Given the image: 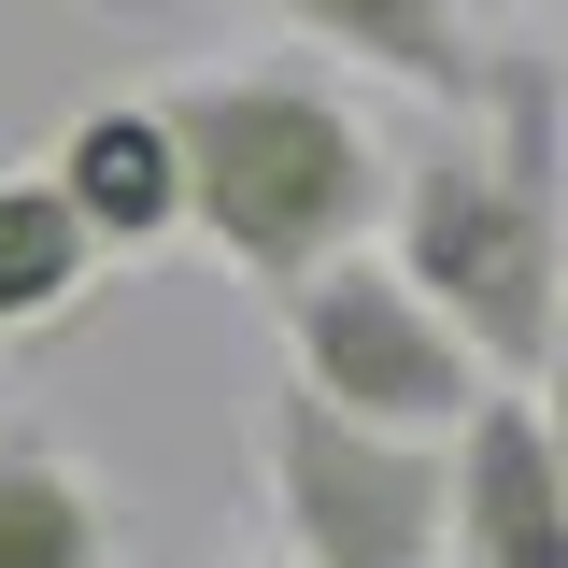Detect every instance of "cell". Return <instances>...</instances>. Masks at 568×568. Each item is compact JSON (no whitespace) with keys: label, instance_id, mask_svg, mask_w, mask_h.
I'll return each mask as SVG.
<instances>
[{"label":"cell","instance_id":"obj_1","mask_svg":"<svg viewBox=\"0 0 568 568\" xmlns=\"http://www.w3.org/2000/svg\"><path fill=\"white\" fill-rule=\"evenodd\" d=\"M398 271L469 327L497 384H540V355L568 327V71L497 58L484 114H455L440 142L398 156Z\"/></svg>","mask_w":568,"mask_h":568},{"label":"cell","instance_id":"obj_2","mask_svg":"<svg viewBox=\"0 0 568 568\" xmlns=\"http://www.w3.org/2000/svg\"><path fill=\"white\" fill-rule=\"evenodd\" d=\"M171 142H185V227L242 284H313L327 256H369V213L398 200V156L369 142L327 71H185L171 85Z\"/></svg>","mask_w":568,"mask_h":568},{"label":"cell","instance_id":"obj_3","mask_svg":"<svg viewBox=\"0 0 568 568\" xmlns=\"http://www.w3.org/2000/svg\"><path fill=\"white\" fill-rule=\"evenodd\" d=\"M256 484L284 568H455V440H384L313 384H271Z\"/></svg>","mask_w":568,"mask_h":568},{"label":"cell","instance_id":"obj_4","mask_svg":"<svg viewBox=\"0 0 568 568\" xmlns=\"http://www.w3.org/2000/svg\"><path fill=\"white\" fill-rule=\"evenodd\" d=\"M271 313H284V384H313L327 413L384 426V440H455L497 398V369L469 355V327L398 256H327L313 284H284Z\"/></svg>","mask_w":568,"mask_h":568},{"label":"cell","instance_id":"obj_5","mask_svg":"<svg viewBox=\"0 0 568 568\" xmlns=\"http://www.w3.org/2000/svg\"><path fill=\"white\" fill-rule=\"evenodd\" d=\"M455 568H568V455L526 384L455 426Z\"/></svg>","mask_w":568,"mask_h":568},{"label":"cell","instance_id":"obj_6","mask_svg":"<svg viewBox=\"0 0 568 568\" xmlns=\"http://www.w3.org/2000/svg\"><path fill=\"white\" fill-rule=\"evenodd\" d=\"M43 171H58V200L85 213L100 256H156V242H185V142H171V100H85Z\"/></svg>","mask_w":568,"mask_h":568},{"label":"cell","instance_id":"obj_7","mask_svg":"<svg viewBox=\"0 0 568 568\" xmlns=\"http://www.w3.org/2000/svg\"><path fill=\"white\" fill-rule=\"evenodd\" d=\"M298 43H327V58L384 71V85H413V100H440V114H484V29H469V0H271Z\"/></svg>","mask_w":568,"mask_h":568},{"label":"cell","instance_id":"obj_8","mask_svg":"<svg viewBox=\"0 0 568 568\" xmlns=\"http://www.w3.org/2000/svg\"><path fill=\"white\" fill-rule=\"evenodd\" d=\"M100 271L114 256L85 242V213L58 200V171H0V369L43 342V327H71Z\"/></svg>","mask_w":568,"mask_h":568},{"label":"cell","instance_id":"obj_9","mask_svg":"<svg viewBox=\"0 0 568 568\" xmlns=\"http://www.w3.org/2000/svg\"><path fill=\"white\" fill-rule=\"evenodd\" d=\"M0 568H114V497L58 426H0Z\"/></svg>","mask_w":568,"mask_h":568},{"label":"cell","instance_id":"obj_10","mask_svg":"<svg viewBox=\"0 0 568 568\" xmlns=\"http://www.w3.org/2000/svg\"><path fill=\"white\" fill-rule=\"evenodd\" d=\"M526 398H540V426H555V455H568V327H555V355H540V384H526Z\"/></svg>","mask_w":568,"mask_h":568},{"label":"cell","instance_id":"obj_11","mask_svg":"<svg viewBox=\"0 0 568 568\" xmlns=\"http://www.w3.org/2000/svg\"><path fill=\"white\" fill-rule=\"evenodd\" d=\"M213 568H284V555H213Z\"/></svg>","mask_w":568,"mask_h":568},{"label":"cell","instance_id":"obj_12","mask_svg":"<svg viewBox=\"0 0 568 568\" xmlns=\"http://www.w3.org/2000/svg\"><path fill=\"white\" fill-rule=\"evenodd\" d=\"M85 14H129V0H85Z\"/></svg>","mask_w":568,"mask_h":568},{"label":"cell","instance_id":"obj_13","mask_svg":"<svg viewBox=\"0 0 568 568\" xmlns=\"http://www.w3.org/2000/svg\"><path fill=\"white\" fill-rule=\"evenodd\" d=\"M555 14H568V0H555Z\"/></svg>","mask_w":568,"mask_h":568}]
</instances>
